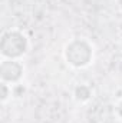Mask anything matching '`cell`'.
I'll return each mask as SVG.
<instances>
[{
  "mask_svg": "<svg viewBox=\"0 0 122 123\" xmlns=\"http://www.w3.org/2000/svg\"><path fill=\"white\" fill-rule=\"evenodd\" d=\"M114 113H115L116 119L122 122V96H119V97H118V100H116V103H115Z\"/></svg>",
  "mask_w": 122,
  "mask_h": 123,
  "instance_id": "8992f818",
  "label": "cell"
},
{
  "mask_svg": "<svg viewBox=\"0 0 122 123\" xmlns=\"http://www.w3.org/2000/svg\"><path fill=\"white\" fill-rule=\"evenodd\" d=\"M115 4H116V7H118V10L122 13V0H115Z\"/></svg>",
  "mask_w": 122,
  "mask_h": 123,
  "instance_id": "52a82bcc",
  "label": "cell"
},
{
  "mask_svg": "<svg viewBox=\"0 0 122 123\" xmlns=\"http://www.w3.org/2000/svg\"><path fill=\"white\" fill-rule=\"evenodd\" d=\"M26 67L22 60L1 59L0 62V82L9 83L12 86L20 85L25 77Z\"/></svg>",
  "mask_w": 122,
  "mask_h": 123,
  "instance_id": "3957f363",
  "label": "cell"
},
{
  "mask_svg": "<svg viewBox=\"0 0 122 123\" xmlns=\"http://www.w3.org/2000/svg\"><path fill=\"white\" fill-rule=\"evenodd\" d=\"M62 56L69 67L82 70L89 67L95 60V46L86 37H73L65 43Z\"/></svg>",
  "mask_w": 122,
  "mask_h": 123,
  "instance_id": "6da1fadb",
  "label": "cell"
},
{
  "mask_svg": "<svg viewBox=\"0 0 122 123\" xmlns=\"http://www.w3.org/2000/svg\"><path fill=\"white\" fill-rule=\"evenodd\" d=\"M72 97H73V100L76 103L85 105V103H88L93 97V89H92L91 85H88V83H78L73 87Z\"/></svg>",
  "mask_w": 122,
  "mask_h": 123,
  "instance_id": "277c9868",
  "label": "cell"
},
{
  "mask_svg": "<svg viewBox=\"0 0 122 123\" xmlns=\"http://www.w3.org/2000/svg\"><path fill=\"white\" fill-rule=\"evenodd\" d=\"M13 99V86L4 82H0V103L4 106Z\"/></svg>",
  "mask_w": 122,
  "mask_h": 123,
  "instance_id": "5b68a950",
  "label": "cell"
},
{
  "mask_svg": "<svg viewBox=\"0 0 122 123\" xmlns=\"http://www.w3.org/2000/svg\"><path fill=\"white\" fill-rule=\"evenodd\" d=\"M30 49L27 34L20 29H7L0 36V56L1 59L22 60Z\"/></svg>",
  "mask_w": 122,
  "mask_h": 123,
  "instance_id": "7a4b0ae2",
  "label": "cell"
}]
</instances>
